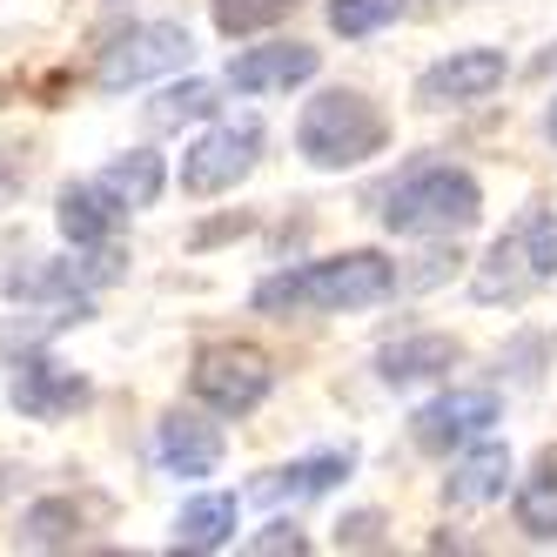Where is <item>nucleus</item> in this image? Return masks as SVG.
Listing matches in <instances>:
<instances>
[{
  "label": "nucleus",
  "mask_w": 557,
  "mask_h": 557,
  "mask_svg": "<svg viewBox=\"0 0 557 557\" xmlns=\"http://www.w3.org/2000/svg\"><path fill=\"white\" fill-rule=\"evenodd\" d=\"M396 289V262H383L376 249H349L330 262H302L283 269L256 289L262 315H336V309H370Z\"/></svg>",
  "instance_id": "1"
},
{
  "label": "nucleus",
  "mask_w": 557,
  "mask_h": 557,
  "mask_svg": "<svg viewBox=\"0 0 557 557\" xmlns=\"http://www.w3.org/2000/svg\"><path fill=\"white\" fill-rule=\"evenodd\" d=\"M389 122H383V108L370 95H356V88H330V95H315L302 108V128H296V148L309 154L315 169H356V162H370V154L383 148Z\"/></svg>",
  "instance_id": "2"
},
{
  "label": "nucleus",
  "mask_w": 557,
  "mask_h": 557,
  "mask_svg": "<svg viewBox=\"0 0 557 557\" xmlns=\"http://www.w3.org/2000/svg\"><path fill=\"white\" fill-rule=\"evenodd\" d=\"M484 215V195L463 169H417L389 188L383 202V228L389 235H463Z\"/></svg>",
  "instance_id": "3"
},
{
  "label": "nucleus",
  "mask_w": 557,
  "mask_h": 557,
  "mask_svg": "<svg viewBox=\"0 0 557 557\" xmlns=\"http://www.w3.org/2000/svg\"><path fill=\"white\" fill-rule=\"evenodd\" d=\"M188 54H195V41H188V27H182V21H141V27L114 34V41L101 48L95 82H101L108 95H122V88H141V82H154V74H175V67H188Z\"/></svg>",
  "instance_id": "4"
},
{
  "label": "nucleus",
  "mask_w": 557,
  "mask_h": 557,
  "mask_svg": "<svg viewBox=\"0 0 557 557\" xmlns=\"http://www.w3.org/2000/svg\"><path fill=\"white\" fill-rule=\"evenodd\" d=\"M188 383H195V396H202L215 417H249L269 396L275 370H269V356L249 349V343H209L202 356H195Z\"/></svg>",
  "instance_id": "5"
},
{
  "label": "nucleus",
  "mask_w": 557,
  "mask_h": 557,
  "mask_svg": "<svg viewBox=\"0 0 557 557\" xmlns=\"http://www.w3.org/2000/svg\"><path fill=\"white\" fill-rule=\"evenodd\" d=\"M256 154H262V128L249 122V114L243 122H222L195 148H182V188L188 195H222V188H235L256 169Z\"/></svg>",
  "instance_id": "6"
},
{
  "label": "nucleus",
  "mask_w": 557,
  "mask_h": 557,
  "mask_svg": "<svg viewBox=\"0 0 557 557\" xmlns=\"http://www.w3.org/2000/svg\"><path fill=\"white\" fill-rule=\"evenodd\" d=\"M504 54L497 48H457L450 61H436L423 67V82H417V101L423 108H470V101H484L504 88Z\"/></svg>",
  "instance_id": "7"
},
{
  "label": "nucleus",
  "mask_w": 557,
  "mask_h": 557,
  "mask_svg": "<svg viewBox=\"0 0 557 557\" xmlns=\"http://www.w3.org/2000/svg\"><path fill=\"white\" fill-rule=\"evenodd\" d=\"M497 423V396L491 389H444L436 404H423L410 417V436L423 450H457V444H476Z\"/></svg>",
  "instance_id": "8"
},
{
  "label": "nucleus",
  "mask_w": 557,
  "mask_h": 557,
  "mask_svg": "<svg viewBox=\"0 0 557 557\" xmlns=\"http://www.w3.org/2000/svg\"><path fill=\"white\" fill-rule=\"evenodd\" d=\"M8 389H14V410L21 417H41V423L74 417V410L88 404V376H74L67 363H54V356H21Z\"/></svg>",
  "instance_id": "9"
},
{
  "label": "nucleus",
  "mask_w": 557,
  "mask_h": 557,
  "mask_svg": "<svg viewBox=\"0 0 557 557\" xmlns=\"http://www.w3.org/2000/svg\"><path fill=\"white\" fill-rule=\"evenodd\" d=\"M315 67H323V54L309 41H269V48H249V54L228 61V88L235 95H275V88L309 82Z\"/></svg>",
  "instance_id": "10"
},
{
  "label": "nucleus",
  "mask_w": 557,
  "mask_h": 557,
  "mask_svg": "<svg viewBox=\"0 0 557 557\" xmlns=\"http://www.w3.org/2000/svg\"><path fill=\"white\" fill-rule=\"evenodd\" d=\"M154 457H162L169 476H209L222 463V430L188 417V410H169L162 423H154Z\"/></svg>",
  "instance_id": "11"
},
{
  "label": "nucleus",
  "mask_w": 557,
  "mask_h": 557,
  "mask_svg": "<svg viewBox=\"0 0 557 557\" xmlns=\"http://www.w3.org/2000/svg\"><path fill=\"white\" fill-rule=\"evenodd\" d=\"M54 222H61V235H67L74 249H101L108 235H114V222H122V202H114L101 182H74V188H61Z\"/></svg>",
  "instance_id": "12"
},
{
  "label": "nucleus",
  "mask_w": 557,
  "mask_h": 557,
  "mask_svg": "<svg viewBox=\"0 0 557 557\" xmlns=\"http://www.w3.org/2000/svg\"><path fill=\"white\" fill-rule=\"evenodd\" d=\"M524 289H537V275H531V256H524V235H497L491 243V256L476 262V283H470V296L476 302H517Z\"/></svg>",
  "instance_id": "13"
},
{
  "label": "nucleus",
  "mask_w": 557,
  "mask_h": 557,
  "mask_svg": "<svg viewBox=\"0 0 557 557\" xmlns=\"http://www.w3.org/2000/svg\"><path fill=\"white\" fill-rule=\"evenodd\" d=\"M336 476H349V450H323V457H302V463H289V470H269L262 484H256V497L262 504H296V497H323Z\"/></svg>",
  "instance_id": "14"
},
{
  "label": "nucleus",
  "mask_w": 557,
  "mask_h": 557,
  "mask_svg": "<svg viewBox=\"0 0 557 557\" xmlns=\"http://www.w3.org/2000/svg\"><path fill=\"white\" fill-rule=\"evenodd\" d=\"M504 476H510V450H504V444H476V450L444 476V497H450L457 510L491 504V497H504Z\"/></svg>",
  "instance_id": "15"
},
{
  "label": "nucleus",
  "mask_w": 557,
  "mask_h": 557,
  "mask_svg": "<svg viewBox=\"0 0 557 557\" xmlns=\"http://www.w3.org/2000/svg\"><path fill=\"white\" fill-rule=\"evenodd\" d=\"M457 363V343L450 336H404V343H389L383 356H376V370H383V383H423V376H436V370H450Z\"/></svg>",
  "instance_id": "16"
},
{
  "label": "nucleus",
  "mask_w": 557,
  "mask_h": 557,
  "mask_svg": "<svg viewBox=\"0 0 557 557\" xmlns=\"http://www.w3.org/2000/svg\"><path fill=\"white\" fill-rule=\"evenodd\" d=\"M162 182H169V169H162V154H154V148H128V154H114V162L101 169V188L122 209H148L154 195H162Z\"/></svg>",
  "instance_id": "17"
},
{
  "label": "nucleus",
  "mask_w": 557,
  "mask_h": 557,
  "mask_svg": "<svg viewBox=\"0 0 557 557\" xmlns=\"http://www.w3.org/2000/svg\"><path fill=\"white\" fill-rule=\"evenodd\" d=\"M122 256H95V262H54V269H27L8 275V296H88L95 283H108Z\"/></svg>",
  "instance_id": "18"
},
{
  "label": "nucleus",
  "mask_w": 557,
  "mask_h": 557,
  "mask_svg": "<svg viewBox=\"0 0 557 557\" xmlns=\"http://www.w3.org/2000/svg\"><path fill=\"white\" fill-rule=\"evenodd\" d=\"M235 517H243V504H235V497H195V504H182V517H175V550H222L235 537Z\"/></svg>",
  "instance_id": "19"
},
{
  "label": "nucleus",
  "mask_w": 557,
  "mask_h": 557,
  "mask_svg": "<svg viewBox=\"0 0 557 557\" xmlns=\"http://www.w3.org/2000/svg\"><path fill=\"white\" fill-rule=\"evenodd\" d=\"M517 531L550 544L557 537V450L537 457V470L524 476V491H517Z\"/></svg>",
  "instance_id": "20"
},
{
  "label": "nucleus",
  "mask_w": 557,
  "mask_h": 557,
  "mask_svg": "<svg viewBox=\"0 0 557 557\" xmlns=\"http://www.w3.org/2000/svg\"><path fill=\"white\" fill-rule=\"evenodd\" d=\"M74 531H82V510L67 497H41L21 517V544H34V550H61V544H74Z\"/></svg>",
  "instance_id": "21"
},
{
  "label": "nucleus",
  "mask_w": 557,
  "mask_h": 557,
  "mask_svg": "<svg viewBox=\"0 0 557 557\" xmlns=\"http://www.w3.org/2000/svg\"><path fill=\"white\" fill-rule=\"evenodd\" d=\"M202 114H215V88L209 82H182V88H162L148 108L154 128H182V122H202Z\"/></svg>",
  "instance_id": "22"
},
{
  "label": "nucleus",
  "mask_w": 557,
  "mask_h": 557,
  "mask_svg": "<svg viewBox=\"0 0 557 557\" xmlns=\"http://www.w3.org/2000/svg\"><path fill=\"white\" fill-rule=\"evenodd\" d=\"M404 8H410V0H330V27L349 34V41H363V34L404 21Z\"/></svg>",
  "instance_id": "23"
},
{
  "label": "nucleus",
  "mask_w": 557,
  "mask_h": 557,
  "mask_svg": "<svg viewBox=\"0 0 557 557\" xmlns=\"http://www.w3.org/2000/svg\"><path fill=\"white\" fill-rule=\"evenodd\" d=\"M296 0H215V27L222 34H262L275 21H289Z\"/></svg>",
  "instance_id": "24"
},
{
  "label": "nucleus",
  "mask_w": 557,
  "mask_h": 557,
  "mask_svg": "<svg viewBox=\"0 0 557 557\" xmlns=\"http://www.w3.org/2000/svg\"><path fill=\"white\" fill-rule=\"evenodd\" d=\"M517 235H524V256H531V275L537 283H550L557 275V209H537L517 222Z\"/></svg>",
  "instance_id": "25"
},
{
  "label": "nucleus",
  "mask_w": 557,
  "mask_h": 557,
  "mask_svg": "<svg viewBox=\"0 0 557 557\" xmlns=\"http://www.w3.org/2000/svg\"><path fill=\"white\" fill-rule=\"evenodd\" d=\"M249 550H256V557H283V550H289V557H302V550H309V537H302L296 524H269L262 537H249Z\"/></svg>",
  "instance_id": "26"
},
{
  "label": "nucleus",
  "mask_w": 557,
  "mask_h": 557,
  "mask_svg": "<svg viewBox=\"0 0 557 557\" xmlns=\"http://www.w3.org/2000/svg\"><path fill=\"white\" fill-rule=\"evenodd\" d=\"M531 74H557V48H544V54L531 61Z\"/></svg>",
  "instance_id": "27"
},
{
  "label": "nucleus",
  "mask_w": 557,
  "mask_h": 557,
  "mask_svg": "<svg viewBox=\"0 0 557 557\" xmlns=\"http://www.w3.org/2000/svg\"><path fill=\"white\" fill-rule=\"evenodd\" d=\"M544 128H550V141H557V101H550V114H544Z\"/></svg>",
  "instance_id": "28"
}]
</instances>
